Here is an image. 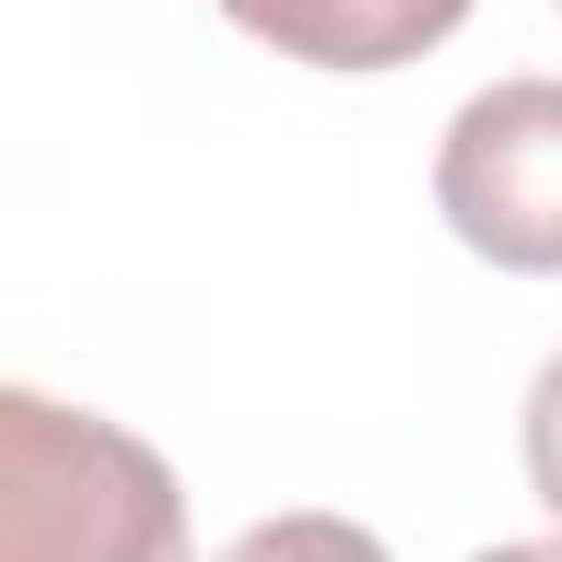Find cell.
Masks as SVG:
<instances>
[{"label":"cell","mask_w":562,"mask_h":562,"mask_svg":"<svg viewBox=\"0 0 562 562\" xmlns=\"http://www.w3.org/2000/svg\"><path fill=\"white\" fill-rule=\"evenodd\" d=\"M439 211L501 272H562V79H492L439 140Z\"/></svg>","instance_id":"obj_2"},{"label":"cell","mask_w":562,"mask_h":562,"mask_svg":"<svg viewBox=\"0 0 562 562\" xmlns=\"http://www.w3.org/2000/svg\"><path fill=\"white\" fill-rule=\"evenodd\" d=\"M211 562H386V544L342 509H281V518L246 527L237 544H220Z\"/></svg>","instance_id":"obj_4"},{"label":"cell","mask_w":562,"mask_h":562,"mask_svg":"<svg viewBox=\"0 0 562 562\" xmlns=\"http://www.w3.org/2000/svg\"><path fill=\"white\" fill-rule=\"evenodd\" d=\"M527 474H536V501L562 518V351L527 386Z\"/></svg>","instance_id":"obj_5"},{"label":"cell","mask_w":562,"mask_h":562,"mask_svg":"<svg viewBox=\"0 0 562 562\" xmlns=\"http://www.w3.org/2000/svg\"><path fill=\"white\" fill-rule=\"evenodd\" d=\"M246 35L316 70H395L465 26L474 0H220Z\"/></svg>","instance_id":"obj_3"},{"label":"cell","mask_w":562,"mask_h":562,"mask_svg":"<svg viewBox=\"0 0 562 562\" xmlns=\"http://www.w3.org/2000/svg\"><path fill=\"white\" fill-rule=\"evenodd\" d=\"M0 562H184V483L123 422L0 378Z\"/></svg>","instance_id":"obj_1"},{"label":"cell","mask_w":562,"mask_h":562,"mask_svg":"<svg viewBox=\"0 0 562 562\" xmlns=\"http://www.w3.org/2000/svg\"><path fill=\"white\" fill-rule=\"evenodd\" d=\"M474 562H562V536H527V544H492Z\"/></svg>","instance_id":"obj_6"}]
</instances>
